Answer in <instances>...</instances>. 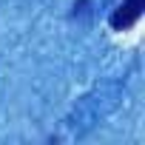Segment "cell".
Here are the masks:
<instances>
[{"label":"cell","instance_id":"obj_1","mask_svg":"<svg viewBox=\"0 0 145 145\" xmlns=\"http://www.w3.org/2000/svg\"><path fill=\"white\" fill-rule=\"evenodd\" d=\"M142 9H145V0H122V3L114 9V14H111V29L114 31L131 29L142 17Z\"/></svg>","mask_w":145,"mask_h":145}]
</instances>
